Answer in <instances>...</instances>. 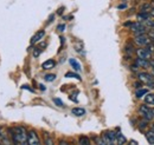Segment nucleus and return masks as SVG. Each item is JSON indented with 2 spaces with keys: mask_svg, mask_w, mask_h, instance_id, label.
<instances>
[{
  "mask_svg": "<svg viewBox=\"0 0 154 145\" xmlns=\"http://www.w3.org/2000/svg\"><path fill=\"white\" fill-rule=\"evenodd\" d=\"M8 131L14 145H27V131L24 126L11 127Z\"/></svg>",
  "mask_w": 154,
  "mask_h": 145,
  "instance_id": "obj_1",
  "label": "nucleus"
},
{
  "mask_svg": "<svg viewBox=\"0 0 154 145\" xmlns=\"http://www.w3.org/2000/svg\"><path fill=\"white\" fill-rule=\"evenodd\" d=\"M140 81L145 83L146 85H148L149 89L154 90V75L153 74H149V73H146V72H140L137 74Z\"/></svg>",
  "mask_w": 154,
  "mask_h": 145,
  "instance_id": "obj_2",
  "label": "nucleus"
},
{
  "mask_svg": "<svg viewBox=\"0 0 154 145\" xmlns=\"http://www.w3.org/2000/svg\"><path fill=\"white\" fill-rule=\"evenodd\" d=\"M125 26H129V28L135 33V36H140V34H145L146 33V28L140 22H126Z\"/></svg>",
  "mask_w": 154,
  "mask_h": 145,
  "instance_id": "obj_3",
  "label": "nucleus"
},
{
  "mask_svg": "<svg viewBox=\"0 0 154 145\" xmlns=\"http://www.w3.org/2000/svg\"><path fill=\"white\" fill-rule=\"evenodd\" d=\"M139 112H140V114L147 120V122H149V120H152L154 117H153V110L151 109L148 105H146V104H143V105H141L140 106V109H139Z\"/></svg>",
  "mask_w": 154,
  "mask_h": 145,
  "instance_id": "obj_4",
  "label": "nucleus"
},
{
  "mask_svg": "<svg viewBox=\"0 0 154 145\" xmlns=\"http://www.w3.org/2000/svg\"><path fill=\"white\" fill-rule=\"evenodd\" d=\"M27 145H42L40 139L36 131H29L27 132Z\"/></svg>",
  "mask_w": 154,
  "mask_h": 145,
  "instance_id": "obj_5",
  "label": "nucleus"
},
{
  "mask_svg": "<svg viewBox=\"0 0 154 145\" xmlns=\"http://www.w3.org/2000/svg\"><path fill=\"white\" fill-rule=\"evenodd\" d=\"M135 43H136L139 46H147V45L152 44V39L149 38V36L140 34V36L135 37Z\"/></svg>",
  "mask_w": 154,
  "mask_h": 145,
  "instance_id": "obj_6",
  "label": "nucleus"
},
{
  "mask_svg": "<svg viewBox=\"0 0 154 145\" xmlns=\"http://www.w3.org/2000/svg\"><path fill=\"white\" fill-rule=\"evenodd\" d=\"M136 55H137V58L149 60L151 57H152V52L148 51L147 49H137V50H136Z\"/></svg>",
  "mask_w": 154,
  "mask_h": 145,
  "instance_id": "obj_7",
  "label": "nucleus"
},
{
  "mask_svg": "<svg viewBox=\"0 0 154 145\" xmlns=\"http://www.w3.org/2000/svg\"><path fill=\"white\" fill-rule=\"evenodd\" d=\"M0 143H1V145H14L12 139L8 138L7 135L4 132L2 127H0Z\"/></svg>",
  "mask_w": 154,
  "mask_h": 145,
  "instance_id": "obj_8",
  "label": "nucleus"
},
{
  "mask_svg": "<svg viewBox=\"0 0 154 145\" xmlns=\"http://www.w3.org/2000/svg\"><path fill=\"white\" fill-rule=\"evenodd\" d=\"M44 37H45V31H44V30H40V31H38L35 36L32 37V39H31V44H36V43H38L39 40H42Z\"/></svg>",
  "mask_w": 154,
  "mask_h": 145,
  "instance_id": "obj_9",
  "label": "nucleus"
},
{
  "mask_svg": "<svg viewBox=\"0 0 154 145\" xmlns=\"http://www.w3.org/2000/svg\"><path fill=\"white\" fill-rule=\"evenodd\" d=\"M135 65H136L137 67H143V69H147V67H149V61H148V60H146V59L137 58V59L135 60Z\"/></svg>",
  "mask_w": 154,
  "mask_h": 145,
  "instance_id": "obj_10",
  "label": "nucleus"
},
{
  "mask_svg": "<svg viewBox=\"0 0 154 145\" xmlns=\"http://www.w3.org/2000/svg\"><path fill=\"white\" fill-rule=\"evenodd\" d=\"M55 66H56V61H55L54 59H49V60L44 61L43 65H42V67H43L44 70H50V69H52V67H55Z\"/></svg>",
  "mask_w": 154,
  "mask_h": 145,
  "instance_id": "obj_11",
  "label": "nucleus"
},
{
  "mask_svg": "<svg viewBox=\"0 0 154 145\" xmlns=\"http://www.w3.org/2000/svg\"><path fill=\"white\" fill-rule=\"evenodd\" d=\"M126 143H127V139H126V137H125L122 133H116L115 145H125Z\"/></svg>",
  "mask_w": 154,
  "mask_h": 145,
  "instance_id": "obj_12",
  "label": "nucleus"
},
{
  "mask_svg": "<svg viewBox=\"0 0 154 145\" xmlns=\"http://www.w3.org/2000/svg\"><path fill=\"white\" fill-rule=\"evenodd\" d=\"M71 112H72V114L76 116V117H82V116H84L85 110L82 109V108H74V109L71 110Z\"/></svg>",
  "mask_w": 154,
  "mask_h": 145,
  "instance_id": "obj_13",
  "label": "nucleus"
},
{
  "mask_svg": "<svg viewBox=\"0 0 154 145\" xmlns=\"http://www.w3.org/2000/svg\"><path fill=\"white\" fill-rule=\"evenodd\" d=\"M146 139H147V142L151 145H154V131H152V130L147 131V133H146Z\"/></svg>",
  "mask_w": 154,
  "mask_h": 145,
  "instance_id": "obj_14",
  "label": "nucleus"
},
{
  "mask_svg": "<svg viewBox=\"0 0 154 145\" xmlns=\"http://www.w3.org/2000/svg\"><path fill=\"white\" fill-rule=\"evenodd\" d=\"M78 145H91L90 144V139L87 136H81L78 139Z\"/></svg>",
  "mask_w": 154,
  "mask_h": 145,
  "instance_id": "obj_15",
  "label": "nucleus"
},
{
  "mask_svg": "<svg viewBox=\"0 0 154 145\" xmlns=\"http://www.w3.org/2000/svg\"><path fill=\"white\" fill-rule=\"evenodd\" d=\"M69 63H70V65L74 67V70H76V71H81V65H79V63L77 61L76 59L71 58V59L69 60Z\"/></svg>",
  "mask_w": 154,
  "mask_h": 145,
  "instance_id": "obj_16",
  "label": "nucleus"
},
{
  "mask_svg": "<svg viewBox=\"0 0 154 145\" xmlns=\"http://www.w3.org/2000/svg\"><path fill=\"white\" fill-rule=\"evenodd\" d=\"M137 19H139V21H146L149 19V13L148 12H141L137 14Z\"/></svg>",
  "mask_w": 154,
  "mask_h": 145,
  "instance_id": "obj_17",
  "label": "nucleus"
},
{
  "mask_svg": "<svg viewBox=\"0 0 154 145\" xmlns=\"http://www.w3.org/2000/svg\"><path fill=\"white\" fill-rule=\"evenodd\" d=\"M145 102H146V104L154 105V93H147V96L145 98Z\"/></svg>",
  "mask_w": 154,
  "mask_h": 145,
  "instance_id": "obj_18",
  "label": "nucleus"
},
{
  "mask_svg": "<svg viewBox=\"0 0 154 145\" xmlns=\"http://www.w3.org/2000/svg\"><path fill=\"white\" fill-rule=\"evenodd\" d=\"M44 139H45V145H55L54 144V141H52V138L49 136V133H44Z\"/></svg>",
  "mask_w": 154,
  "mask_h": 145,
  "instance_id": "obj_19",
  "label": "nucleus"
},
{
  "mask_svg": "<svg viewBox=\"0 0 154 145\" xmlns=\"http://www.w3.org/2000/svg\"><path fill=\"white\" fill-rule=\"evenodd\" d=\"M148 93V90L147 89H141V90H137L136 91V97L137 98H142L145 94H147Z\"/></svg>",
  "mask_w": 154,
  "mask_h": 145,
  "instance_id": "obj_20",
  "label": "nucleus"
},
{
  "mask_svg": "<svg viewBox=\"0 0 154 145\" xmlns=\"http://www.w3.org/2000/svg\"><path fill=\"white\" fill-rule=\"evenodd\" d=\"M65 77H66V78H76L77 80H82V78H81L77 73H74V72H68L65 74Z\"/></svg>",
  "mask_w": 154,
  "mask_h": 145,
  "instance_id": "obj_21",
  "label": "nucleus"
},
{
  "mask_svg": "<svg viewBox=\"0 0 154 145\" xmlns=\"http://www.w3.org/2000/svg\"><path fill=\"white\" fill-rule=\"evenodd\" d=\"M44 79H45L46 81H54V80L56 79V74H52V73H49V74H45V77H44Z\"/></svg>",
  "mask_w": 154,
  "mask_h": 145,
  "instance_id": "obj_22",
  "label": "nucleus"
},
{
  "mask_svg": "<svg viewBox=\"0 0 154 145\" xmlns=\"http://www.w3.org/2000/svg\"><path fill=\"white\" fill-rule=\"evenodd\" d=\"M42 51H43L42 49H39V47H36V49L33 50V57H35V58H38L39 55L42 53Z\"/></svg>",
  "mask_w": 154,
  "mask_h": 145,
  "instance_id": "obj_23",
  "label": "nucleus"
},
{
  "mask_svg": "<svg viewBox=\"0 0 154 145\" xmlns=\"http://www.w3.org/2000/svg\"><path fill=\"white\" fill-rule=\"evenodd\" d=\"M54 103L57 105V106H64V104H63V102L59 99V98H55L54 99Z\"/></svg>",
  "mask_w": 154,
  "mask_h": 145,
  "instance_id": "obj_24",
  "label": "nucleus"
},
{
  "mask_svg": "<svg viewBox=\"0 0 154 145\" xmlns=\"http://www.w3.org/2000/svg\"><path fill=\"white\" fill-rule=\"evenodd\" d=\"M64 30H65V25H64V24L58 25V31H59V32H63Z\"/></svg>",
  "mask_w": 154,
  "mask_h": 145,
  "instance_id": "obj_25",
  "label": "nucleus"
},
{
  "mask_svg": "<svg viewBox=\"0 0 154 145\" xmlns=\"http://www.w3.org/2000/svg\"><path fill=\"white\" fill-rule=\"evenodd\" d=\"M148 36L151 37V39H153V41H154V30H151L149 31V34Z\"/></svg>",
  "mask_w": 154,
  "mask_h": 145,
  "instance_id": "obj_26",
  "label": "nucleus"
},
{
  "mask_svg": "<svg viewBox=\"0 0 154 145\" xmlns=\"http://www.w3.org/2000/svg\"><path fill=\"white\" fill-rule=\"evenodd\" d=\"M58 145H69V143L66 141H59V144Z\"/></svg>",
  "mask_w": 154,
  "mask_h": 145,
  "instance_id": "obj_27",
  "label": "nucleus"
},
{
  "mask_svg": "<svg viewBox=\"0 0 154 145\" xmlns=\"http://www.w3.org/2000/svg\"><path fill=\"white\" fill-rule=\"evenodd\" d=\"M128 145H137V142H136V141H134V139H132V141L128 143Z\"/></svg>",
  "mask_w": 154,
  "mask_h": 145,
  "instance_id": "obj_28",
  "label": "nucleus"
},
{
  "mask_svg": "<svg viewBox=\"0 0 154 145\" xmlns=\"http://www.w3.org/2000/svg\"><path fill=\"white\" fill-rule=\"evenodd\" d=\"M63 10H64L63 7H62V8H59V10H58V14H62V13H63Z\"/></svg>",
  "mask_w": 154,
  "mask_h": 145,
  "instance_id": "obj_29",
  "label": "nucleus"
},
{
  "mask_svg": "<svg viewBox=\"0 0 154 145\" xmlns=\"http://www.w3.org/2000/svg\"><path fill=\"white\" fill-rule=\"evenodd\" d=\"M39 87H40V90H43V91L45 90V87H44V86H43V85H40V86H39Z\"/></svg>",
  "mask_w": 154,
  "mask_h": 145,
  "instance_id": "obj_30",
  "label": "nucleus"
},
{
  "mask_svg": "<svg viewBox=\"0 0 154 145\" xmlns=\"http://www.w3.org/2000/svg\"><path fill=\"white\" fill-rule=\"evenodd\" d=\"M151 14H152V16H153V17H154V8H153V10H152V11H151Z\"/></svg>",
  "mask_w": 154,
  "mask_h": 145,
  "instance_id": "obj_31",
  "label": "nucleus"
},
{
  "mask_svg": "<svg viewBox=\"0 0 154 145\" xmlns=\"http://www.w3.org/2000/svg\"><path fill=\"white\" fill-rule=\"evenodd\" d=\"M152 73H153V75H154V67H152Z\"/></svg>",
  "mask_w": 154,
  "mask_h": 145,
  "instance_id": "obj_32",
  "label": "nucleus"
},
{
  "mask_svg": "<svg viewBox=\"0 0 154 145\" xmlns=\"http://www.w3.org/2000/svg\"><path fill=\"white\" fill-rule=\"evenodd\" d=\"M152 131H154V125L152 126Z\"/></svg>",
  "mask_w": 154,
  "mask_h": 145,
  "instance_id": "obj_33",
  "label": "nucleus"
},
{
  "mask_svg": "<svg viewBox=\"0 0 154 145\" xmlns=\"http://www.w3.org/2000/svg\"><path fill=\"white\" fill-rule=\"evenodd\" d=\"M153 117H154V109H153Z\"/></svg>",
  "mask_w": 154,
  "mask_h": 145,
  "instance_id": "obj_34",
  "label": "nucleus"
},
{
  "mask_svg": "<svg viewBox=\"0 0 154 145\" xmlns=\"http://www.w3.org/2000/svg\"><path fill=\"white\" fill-rule=\"evenodd\" d=\"M0 145H1V143H0Z\"/></svg>",
  "mask_w": 154,
  "mask_h": 145,
  "instance_id": "obj_35",
  "label": "nucleus"
}]
</instances>
